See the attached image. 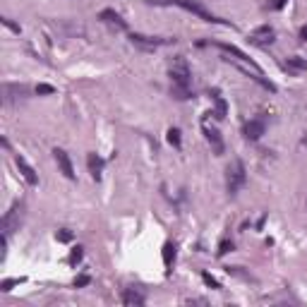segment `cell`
<instances>
[{
  "label": "cell",
  "mask_w": 307,
  "mask_h": 307,
  "mask_svg": "<svg viewBox=\"0 0 307 307\" xmlns=\"http://www.w3.org/2000/svg\"><path fill=\"white\" fill-rule=\"evenodd\" d=\"M170 82H173V96L180 99V101H187L192 99V72H190V65L185 58H173L170 62Z\"/></svg>",
  "instance_id": "obj_1"
},
{
  "label": "cell",
  "mask_w": 307,
  "mask_h": 307,
  "mask_svg": "<svg viewBox=\"0 0 307 307\" xmlns=\"http://www.w3.org/2000/svg\"><path fill=\"white\" fill-rule=\"evenodd\" d=\"M146 2H149V5H178V7H183V10L197 15V17L204 20V22H211V24H228L225 20H219L216 15H211L199 0H146Z\"/></svg>",
  "instance_id": "obj_2"
},
{
  "label": "cell",
  "mask_w": 307,
  "mask_h": 307,
  "mask_svg": "<svg viewBox=\"0 0 307 307\" xmlns=\"http://www.w3.org/2000/svg\"><path fill=\"white\" fill-rule=\"evenodd\" d=\"M228 175H225V185H228V195L235 197L240 190H243V185L247 183V170H245V164L240 161V159H233L230 164H228V170H225Z\"/></svg>",
  "instance_id": "obj_3"
},
{
  "label": "cell",
  "mask_w": 307,
  "mask_h": 307,
  "mask_svg": "<svg viewBox=\"0 0 307 307\" xmlns=\"http://www.w3.org/2000/svg\"><path fill=\"white\" fill-rule=\"evenodd\" d=\"M202 132H204L206 142L211 144V151H214L216 156H221V154L225 151V144H224V140H221V132H219L216 127L209 125V113H206V118L202 120Z\"/></svg>",
  "instance_id": "obj_4"
},
{
  "label": "cell",
  "mask_w": 307,
  "mask_h": 307,
  "mask_svg": "<svg viewBox=\"0 0 307 307\" xmlns=\"http://www.w3.org/2000/svg\"><path fill=\"white\" fill-rule=\"evenodd\" d=\"M130 41H132L135 46L144 48V51H154V48H161V46L173 43L175 39H164V36H144V34H130Z\"/></svg>",
  "instance_id": "obj_5"
},
{
  "label": "cell",
  "mask_w": 307,
  "mask_h": 307,
  "mask_svg": "<svg viewBox=\"0 0 307 307\" xmlns=\"http://www.w3.org/2000/svg\"><path fill=\"white\" fill-rule=\"evenodd\" d=\"M214 46H216V48H221V51H224V53H228V56H233V60H238V62H245V65H250L252 70L262 72V67H259V65H257V62H254L250 56H245V53H243L238 46H233V43H221V41H216Z\"/></svg>",
  "instance_id": "obj_6"
},
{
  "label": "cell",
  "mask_w": 307,
  "mask_h": 307,
  "mask_svg": "<svg viewBox=\"0 0 307 307\" xmlns=\"http://www.w3.org/2000/svg\"><path fill=\"white\" fill-rule=\"evenodd\" d=\"M266 132V123H264V118H252L245 123V127H243V135H245V140L250 142H257L262 140V135Z\"/></svg>",
  "instance_id": "obj_7"
},
{
  "label": "cell",
  "mask_w": 307,
  "mask_h": 307,
  "mask_svg": "<svg viewBox=\"0 0 307 307\" xmlns=\"http://www.w3.org/2000/svg\"><path fill=\"white\" fill-rule=\"evenodd\" d=\"M274 39H276V31H274V27H269V24L257 27L250 34V41L257 43V46H269V43H274Z\"/></svg>",
  "instance_id": "obj_8"
},
{
  "label": "cell",
  "mask_w": 307,
  "mask_h": 307,
  "mask_svg": "<svg viewBox=\"0 0 307 307\" xmlns=\"http://www.w3.org/2000/svg\"><path fill=\"white\" fill-rule=\"evenodd\" d=\"M209 96H211V101H214V111H211V115L216 118V120H224L225 115H228V103H225L224 94H221V89H209Z\"/></svg>",
  "instance_id": "obj_9"
},
{
  "label": "cell",
  "mask_w": 307,
  "mask_h": 307,
  "mask_svg": "<svg viewBox=\"0 0 307 307\" xmlns=\"http://www.w3.org/2000/svg\"><path fill=\"white\" fill-rule=\"evenodd\" d=\"M53 156H56V161H58V168H60V173H62L65 178L75 180V166H72V161H70L67 151H65V149H56V151H53Z\"/></svg>",
  "instance_id": "obj_10"
},
{
  "label": "cell",
  "mask_w": 307,
  "mask_h": 307,
  "mask_svg": "<svg viewBox=\"0 0 307 307\" xmlns=\"http://www.w3.org/2000/svg\"><path fill=\"white\" fill-rule=\"evenodd\" d=\"M15 164H17V168H20L22 178L27 180L31 187H34V185H39V175H36V170H34V168L29 166V161L24 159V156H20V154H17V156H15Z\"/></svg>",
  "instance_id": "obj_11"
},
{
  "label": "cell",
  "mask_w": 307,
  "mask_h": 307,
  "mask_svg": "<svg viewBox=\"0 0 307 307\" xmlns=\"http://www.w3.org/2000/svg\"><path fill=\"white\" fill-rule=\"evenodd\" d=\"M283 70H288L290 75H303V72H307V60H303L298 56L286 58L283 60Z\"/></svg>",
  "instance_id": "obj_12"
},
{
  "label": "cell",
  "mask_w": 307,
  "mask_h": 307,
  "mask_svg": "<svg viewBox=\"0 0 307 307\" xmlns=\"http://www.w3.org/2000/svg\"><path fill=\"white\" fill-rule=\"evenodd\" d=\"M86 166H89L91 178L99 183V180H101V173H103V159H101L99 154H89V156H86Z\"/></svg>",
  "instance_id": "obj_13"
},
{
  "label": "cell",
  "mask_w": 307,
  "mask_h": 307,
  "mask_svg": "<svg viewBox=\"0 0 307 307\" xmlns=\"http://www.w3.org/2000/svg\"><path fill=\"white\" fill-rule=\"evenodd\" d=\"M99 20H101V22H106V24H111V27H115V29H123V31L127 29L125 20H123L115 10H103V12L99 15Z\"/></svg>",
  "instance_id": "obj_14"
},
{
  "label": "cell",
  "mask_w": 307,
  "mask_h": 307,
  "mask_svg": "<svg viewBox=\"0 0 307 307\" xmlns=\"http://www.w3.org/2000/svg\"><path fill=\"white\" fill-rule=\"evenodd\" d=\"M123 305L132 307V305H144V295L135 288H125L123 290Z\"/></svg>",
  "instance_id": "obj_15"
},
{
  "label": "cell",
  "mask_w": 307,
  "mask_h": 307,
  "mask_svg": "<svg viewBox=\"0 0 307 307\" xmlns=\"http://www.w3.org/2000/svg\"><path fill=\"white\" fill-rule=\"evenodd\" d=\"M173 264H175V243H170V240H168L166 245H164V266L170 271V269H173Z\"/></svg>",
  "instance_id": "obj_16"
},
{
  "label": "cell",
  "mask_w": 307,
  "mask_h": 307,
  "mask_svg": "<svg viewBox=\"0 0 307 307\" xmlns=\"http://www.w3.org/2000/svg\"><path fill=\"white\" fill-rule=\"evenodd\" d=\"M166 140H168V144H170V146H175V149H180V146H183V140H180V130H178V127H170V130H168Z\"/></svg>",
  "instance_id": "obj_17"
},
{
  "label": "cell",
  "mask_w": 307,
  "mask_h": 307,
  "mask_svg": "<svg viewBox=\"0 0 307 307\" xmlns=\"http://www.w3.org/2000/svg\"><path fill=\"white\" fill-rule=\"evenodd\" d=\"M82 257H84V247H82V245H77V247H72L70 257H67V262H70V264L75 266V264H77V262H80Z\"/></svg>",
  "instance_id": "obj_18"
},
{
  "label": "cell",
  "mask_w": 307,
  "mask_h": 307,
  "mask_svg": "<svg viewBox=\"0 0 307 307\" xmlns=\"http://www.w3.org/2000/svg\"><path fill=\"white\" fill-rule=\"evenodd\" d=\"M22 281L24 279H5L2 283H0V290H2V293H10V290H12L15 286H20Z\"/></svg>",
  "instance_id": "obj_19"
},
{
  "label": "cell",
  "mask_w": 307,
  "mask_h": 307,
  "mask_svg": "<svg viewBox=\"0 0 307 307\" xmlns=\"http://www.w3.org/2000/svg\"><path fill=\"white\" fill-rule=\"evenodd\" d=\"M233 247H235V245H233V240H221V243H219V252H216V254H219V257H225L228 252H233Z\"/></svg>",
  "instance_id": "obj_20"
},
{
  "label": "cell",
  "mask_w": 307,
  "mask_h": 307,
  "mask_svg": "<svg viewBox=\"0 0 307 307\" xmlns=\"http://www.w3.org/2000/svg\"><path fill=\"white\" fill-rule=\"evenodd\" d=\"M202 281H204V283H206L209 288H214V290H219V288H221V283L214 279V276H211L209 271H204V274H202Z\"/></svg>",
  "instance_id": "obj_21"
},
{
  "label": "cell",
  "mask_w": 307,
  "mask_h": 307,
  "mask_svg": "<svg viewBox=\"0 0 307 307\" xmlns=\"http://www.w3.org/2000/svg\"><path fill=\"white\" fill-rule=\"evenodd\" d=\"M36 94H39V96H46V94H56V86H51V84H39V86H36Z\"/></svg>",
  "instance_id": "obj_22"
},
{
  "label": "cell",
  "mask_w": 307,
  "mask_h": 307,
  "mask_svg": "<svg viewBox=\"0 0 307 307\" xmlns=\"http://www.w3.org/2000/svg\"><path fill=\"white\" fill-rule=\"evenodd\" d=\"M60 243H70L72 240V230H67V228H62V230H58V235H56Z\"/></svg>",
  "instance_id": "obj_23"
},
{
  "label": "cell",
  "mask_w": 307,
  "mask_h": 307,
  "mask_svg": "<svg viewBox=\"0 0 307 307\" xmlns=\"http://www.w3.org/2000/svg\"><path fill=\"white\" fill-rule=\"evenodd\" d=\"M89 283H91V279H89L86 274H82V276L75 279V288H84V286H89Z\"/></svg>",
  "instance_id": "obj_24"
},
{
  "label": "cell",
  "mask_w": 307,
  "mask_h": 307,
  "mask_svg": "<svg viewBox=\"0 0 307 307\" xmlns=\"http://www.w3.org/2000/svg\"><path fill=\"white\" fill-rule=\"evenodd\" d=\"M286 2H288V0H269V7H271V10H281Z\"/></svg>",
  "instance_id": "obj_25"
},
{
  "label": "cell",
  "mask_w": 307,
  "mask_h": 307,
  "mask_svg": "<svg viewBox=\"0 0 307 307\" xmlns=\"http://www.w3.org/2000/svg\"><path fill=\"white\" fill-rule=\"evenodd\" d=\"M2 24H5V27L10 29V31H15V34H20V27H17V24H12V22H10L7 17H2Z\"/></svg>",
  "instance_id": "obj_26"
},
{
  "label": "cell",
  "mask_w": 307,
  "mask_h": 307,
  "mask_svg": "<svg viewBox=\"0 0 307 307\" xmlns=\"http://www.w3.org/2000/svg\"><path fill=\"white\" fill-rule=\"evenodd\" d=\"M300 39H303V41H307V24H303V27H300Z\"/></svg>",
  "instance_id": "obj_27"
}]
</instances>
